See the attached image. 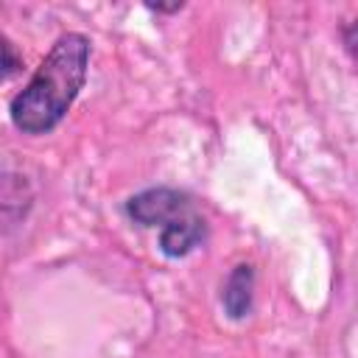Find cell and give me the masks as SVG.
<instances>
[{
  "label": "cell",
  "mask_w": 358,
  "mask_h": 358,
  "mask_svg": "<svg viewBox=\"0 0 358 358\" xmlns=\"http://www.w3.org/2000/svg\"><path fill=\"white\" fill-rule=\"evenodd\" d=\"M87 62L90 42L81 34H64L31 78V84L11 101L14 126L28 134L50 131L76 101L87 78Z\"/></svg>",
  "instance_id": "6da1fadb"
},
{
  "label": "cell",
  "mask_w": 358,
  "mask_h": 358,
  "mask_svg": "<svg viewBox=\"0 0 358 358\" xmlns=\"http://www.w3.org/2000/svg\"><path fill=\"white\" fill-rule=\"evenodd\" d=\"M190 210H187L185 196H179L176 190H168V187L145 190V193H140L129 201V215L143 227H154V224L168 227L171 221L182 218Z\"/></svg>",
  "instance_id": "7a4b0ae2"
},
{
  "label": "cell",
  "mask_w": 358,
  "mask_h": 358,
  "mask_svg": "<svg viewBox=\"0 0 358 358\" xmlns=\"http://www.w3.org/2000/svg\"><path fill=\"white\" fill-rule=\"evenodd\" d=\"M201 235H204V224H201L193 213H187V215L171 221V224L162 229L159 246H162L165 255L179 257V255H187V252L201 241Z\"/></svg>",
  "instance_id": "3957f363"
},
{
  "label": "cell",
  "mask_w": 358,
  "mask_h": 358,
  "mask_svg": "<svg viewBox=\"0 0 358 358\" xmlns=\"http://www.w3.org/2000/svg\"><path fill=\"white\" fill-rule=\"evenodd\" d=\"M249 302H252V268L238 266L224 285V305L229 316H243L249 310Z\"/></svg>",
  "instance_id": "277c9868"
},
{
  "label": "cell",
  "mask_w": 358,
  "mask_h": 358,
  "mask_svg": "<svg viewBox=\"0 0 358 358\" xmlns=\"http://www.w3.org/2000/svg\"><path fill=\"white\" fill-rule=\"evenodd\" d=\"M344 45H347L350 56L358 62V22H352V25L344 28Z\"/></svg>",
  "instance_id": "5b68a950"
}]
</instances>
